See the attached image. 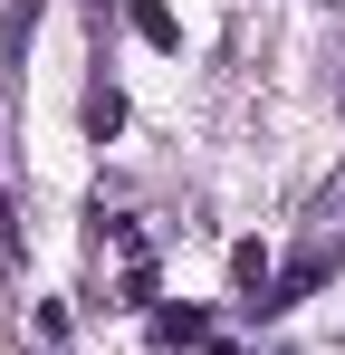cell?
I'll return each mask as SVG.
<instances>
[{
    "label": "cell",
    "instance_id": "1",
    "mask_svg": "<svg viewBox=\"0 0 345 355\" xmlns=\"http://www.w3.org/2000/svg\"><path fill=\"white\" fill-rule=\"evenodd\" d=\"M336 259H345V192H326V202L307 211V240H297V259L278 269V297H269V307H297V297L317 288Z\"/></svg>",
    "mask_w": 345,
    "mask_h": 355
},
{
    "label": "cell",
    "instance_id": "2",
    "mask_svg": "<svg viewBox=\"0 0 345 355\" xmlns=\"http://www.w3.org/2000/svg\"><path fill=\"white\" fill-rule=\"evenodd\" d=\"M96 259L115 269L125 297H154V240L134 231V221H96Z\"/></svg>",
    "mask_w": 345,
    "mask_h": 355
},
{
    "label": "cell",
    "instance_id": "3",
    "mask_svg": "<svg viewBox=\"0 0 345 355\" xmlns=\"http://www.w3.org/2000/svg\"><path fill=\"white\" fill-rule=\"evenodd\" d=\"M230 279H240L249 307H269V297H278V269H269V250H259V240H240V250H230Z\"/></svg>",
    "mask_w": 345,
    "mask_h": 355
},
{
    "label": "cell",
    "instance_id": "4",
    "mask_svg": "<svg viewBox=\"0 0 345 355\" xmlns=\"http://www.w3.org/2000/svg\"><path fill=\"white\" fill-rule=\"evenodd\" d=\"M134 29H144L154 49H172V39H182V29H172V10H163V0H134Z\"/></svg>",
    "mask_w": 345,
    "mask_h": 355
},
{
    "label": "cell",
    "instance_id": "5",
    "mask_svg": "<svg viewBox=\"0 0 345 355\" xmlns=\"http://www.w3.org/2000/svg\"><path fill=\"white\" fill-rule=\"evenodd\" d=\"M154 336H163V346H202V317H192V307H163Z\"/></svg>",
    "mask_w": 345,
    "mask_h": 355
},
{
    "label": "cell",
    "instance_id": "6",
    "mask_svg": "<svg viewBox=\"0 0 345 355\" xmlns=\"http://www.w3.org/2000/svg\"><path fill=\"white\" fill-rule=\"evenodd\" d=\"M87 125H96V144H106L115 125H125V96H115V87H96V96H87Z\"/></svg>",
    "mask_w": 345,
    "mask_h": 355
},
{
    "label": "cell",
    "instance_id": "7",
    "mask_svg": "<svg viewBox=\"0 0 345 355\" xmlns=\"http://www.w3.org/2000/svg\"><path fill=\"white\" fill-rule=\"evenodd\" d=\"M336 96H345V87H336Z\"/></svg>",
    "mask_w": 345,
    "mask_h": 355
}]
</instances>
